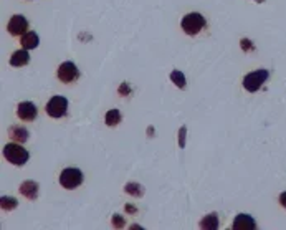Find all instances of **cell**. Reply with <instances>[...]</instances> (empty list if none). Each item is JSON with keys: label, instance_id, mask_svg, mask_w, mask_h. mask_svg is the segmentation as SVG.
Wrapping results in <instances>:
<instances>
[{"label": "cell", "instance_id": "cell-1", "mask_svg": "<svg viewBox=\"0 0 286 230\" xmlns=\"http://www.w3.org/2000/svg\"><path fill=\"white\" fill-rule=\"evenodd\" d=\"M268 78H270L268 70H255V72L248 73L245 78H243V88L250 93H255L263 86Z\"/></svg>", "mask_w": 286, "mask_h": 230}, {"label": "cell", "instance_id": "cell-2", "mask_svg": "<svg viewBox=\"0 0 286 230\" xmlns=\"http://www.w3.org/2000/svg\"><path fill=\"white\" fill-rule=\"evenodd\" d=\"M3 156L10 164L13 166H23L28 161V151L23 149L20 144L17 143H10L3 148Z\"/></svg>", "mask_w": 286, "mask_h": 230}, {"label": "cell", "instance_id": "cell-3", "mask_svg": "<svg viewBox=\"0 0 286 230\" xmlns=\"http://www.w3.org/2000/svg\"><path fill=\"white\" fill-rule=\"evenodd\" d=\"M180 25H182V30L187 35H197L202 32V28L205 27V18H204L202 13L192 12V13H187V15L182 18Z\"/></svg>", "mask_w": 286, "mask_h": 230}, {"label": "cell", "instance_id": "cell-4", "mask_svg": "<svg viewBox=\"0 0 286 230\" xmlns=\"http://www.w3.org/2000/svg\"><path fill=\"white\" fill-rule=\"evenodd\" d=\"M68 113V100L65 96H53L46 103V115L55 119H60Z\"/></svg>", "mask_w": 286, "mask_h": 230}, {"label": "cell", "instance_id": "cell-5", "mask_svg": "<svg viewBox=\"0 0 286 230\" xmlns=\"http://www.w3.org/2000/svg\"><path fill=\"white\" fill-rule=\"evenodd\" d=\"M83 182V172L76 167H66L60 174V184L65 189H76Z\"/></svg>", "mask_w": 286, "mask_h": 230}, {"label": "cell", "instance_id": "cell-6", "mask_svg": "<svg viewBox=\"0 0 286 230\" xmlns=\"http://www.w3.org/2000/svg\"><path fill=\"white\" fill-rule=\"evenodd\" d=\"M56 77H58V79H60L61 83L70 84V83L78 81L80 70H78V67H76L73 62H65V63H61L60 67H58Z\"/></svg>", "mask_w": 286, "mask_h": 230}, {"label": "cell", "instance_id": "cell-7", "mask_svg": "<svg viewBox=\"0 0 286 230\" xmlns=\"http://www.w3.org/2000/svg\"><path fill=\"white\" fill-rule=\"evenodd\" d=\"M7 30H8V34L13 37H20L23 34H27L28 20L23 15H13L7 23Z\"/></svg>", "mask_w": 286, "mask_h": 230}, {"label": "cell", "instance_id": "cell-8", "mask_svg": "<svg viewBox=\"0 0 286 230\" xmlns=\"http://www.w3.org/2000/svg\"><path fill=\"white\" fill-rule=\"evenodd\" d=\"M37 106L30 101H23L17 106V116L23 121H35L37 119Z\"/></svg>", "mask_w": 286, "mask_h": 230}, {"label": "cell", "instance_id": "cell-9", "mask_svg": "<svg viewBox=\"0 0 286 230\" xmlns=\"http://www.w3.org/2000/svg\"><path fill=\"white\" fill-rule=\"evenodd\" d=\"M256 227V222L248 214H238L233 220V229L235 230H253Z\"/></svg>", "mask_w": 286, "mask_h": 230}, {"label": "cell", "instance_id": "cell-10", "mask_svg": "<svg viewBox=\"0 0 286 230\" xmlns=\"http://www.w3.org/2000/svg\"><path fill=\"white\" fill-rule=\"evenodd\" d=\"M28 62H30V53H28V50H25V48L15 51V53L10 56V65L15 68L25 67Z\"/></svg>", "mask_w": 286, "mask_h": 230}, {"label": "cell", "instance_id": "cell-11", "mask_svg": "<svg viewBox=\"0 0 286 230\" xmlns=\"http://www.w3.org/2000/svg\"><path fill=\"white\" fill-rule=\"evenodd\" d=\"M20 194L25 195L28 200H35L38 195V184L33 181H27L20 186Z\"/></svg>", "mask_w": 286, "mask_h": 230}, {"label": "cell", "instance_id": "cell-12", "mask_svg": "<svg viewBox=\"0 0 286 230\" xmlns=\"http://www.w3.org/2000/svg\"><path fill=\"white\" fill-rule=\"evenodd\" d=\"M38 41H40V38H38V35L35 34V32H27V34L22 35L20 38V43L25 50H33L38 46Z\"/></svg>", "mask_w": 286, "mask_h": 230}, {"label": "cell", "instance_id": "cell-13", "mask_svg": "<svg viewBox=\"0 0 286 230\" xmlns=\"http://www.w3.org/2000/svg\"><path fill=\"white\" fill-rule=\"evenodd\" d=\"M8 136L13 139V141H17V143H27L28 138H30V133H28L27 129H23V128H18V126H13V128L8 129Z\"/></svg>", "mask_w": 286, "mask_h": 230}, {"label": "cell", "instance_id": "cell-14", "mask_svg": "<svg viewBox=\"0 0 286 230\" xmlns=\"http://www.w3.org/2000/svg\"><path fill=\"white\" fill-rule=\"evenodd\" d=\"M200 229L202 230H215L218 229V215L215 212L208 214L207 217L200 220Z\"/></svg>", "mask_w": 286, "mask_h": 230}, {"label": "cell", "instance_id": "cell-15", "mask_svg": "<svg viewBox=\"0 0 286 230\" xmlns=\"http://www.w3.org/2000/svg\"><path fill=\"white\" fill-rule=\"evenodd\" d=\"M121 119H123V116H121V113H119V110H109L106 113V118H104L108 126H118L121 123Z\"/></svg>", "mask_w": 286, "mask_h": 230}, {"label": "cell", "instance_id": "cell-16", "mask_svg": "<svg viewBox=\"0 0 286 230\" xmlns=\"http://www.w3.org/2000/svg\"><path fill=\"white\" fill-rule=\"evenodd\" d=\"M170 79H172V81H174V84H177L180 90H184L185 84H187V81H185L184 73H182V72H179V70H174V72L170 73Z\"/></svg>", "mask_w": 286, "mask_h": 230}, {"label": "cell", "instance_id": "cell-17", "mask_svg": "<svg viewBox=\"0 0 286 230\" xmlns=\"http://www.w3.org/2000/svg\"><path fill=\"white\" fill-rule=\"evenodd\" d=\"M2 209L3 210H12V209H15L17 207V199H13V197H2Z\"/></svg>", "mask_w": 286, "mask_h": 230}, {"label": "cell", "instance_id": "cell-18", "mask_svg": "<svg viewBox=\"0 0 286 230\" xmlns=\"http://www.w3.org/2000/svg\"><path fill=\"white\" fill-rule=\"evenodd\" d=\"M124 191L127 192V194H131V195H134V197L142 195V187L137 186V184H127L124 187Z\"/></svg>", "mask_w": 286, "mask_h": 230}, {"label": "cell", "instance_id": "cell-19", "mask_svg": "<svg viewBox=\"0 0 286 230\" xmlns=\"http://www.w3.org/2000/svg\"><path fill=\"white\" fill-rule=\"evenodd\" d=\"M113 225H114V227H118V229L124 227V222H123L121 215H114V217H113Z\"/></svg>", "mask_w": 286, "mask_h": 230}, {"label": "cell", "instance_id": "cell-20", "mask_svg": "<svg viewBox=\"0 0 286 230\" xmlns=\"http://www.w3.org/2000/svg\"><path fill=\"white\" fill-rule=\"evenodd\" d=\"M185 131L187 129H185V126H184V128L180 129V148L185 146Z\"/></svg>", "mask_w": 286, "mask_h": 230}, {"label": "cell", "instance_id": "cell-21", "mask_svg": "<svg viewBox=\"0 0 286 230\" xmlns=\"http://www.w3.org/2000/svg\"><path fill=\"white\" fill-rule=\"evenodd\" d=\"M280 204L286 209V192H281L280 194Z\"/></svg>", "mask_w": 286, "mask_h": 230}]
</instances>
